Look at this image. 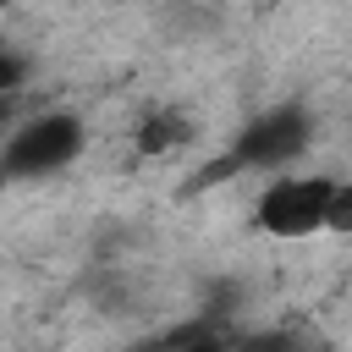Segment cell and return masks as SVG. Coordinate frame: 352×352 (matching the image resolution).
I'll use <instances>...</instances> for the list:
<instances>
[{"instance_id": "8", "label": "cell", "mask_w": 352, "mask_h": 352, "mask_svg": "<svg viewBox=\"0 0 352 352\" xmlns=\"http://www.w3.org/2000/svg\"><path fill=\"white\" fill-rule=\"evenodd\" d=\"M160 352H226V341L209 336V330H187V336H176L170 346H160Z\"/></svg>"}, {"instance_id": "6", "label": "cell", "mask_w": 352, "mask_h": 352, "mask_svg": "<svg viewBox=\"0 0 352 352\" xmlns=\"http://www.w3.org/2000/svg\"><path fill=\"white\" fill-rule=\"evenodd\" d=\"M324 231L352 236V176H330V209H324Z\"/></svg>"}, {"instance_id": "1", "label": "cell", "mask_w": 352, "mask_h": 352, "mask_svg": "<svg viewBox=\"0 0 352 352\" xmlns=\"http://www.w3.org/2000/svg\"><path fill=\"white\" fill-rule=\"evenodd\" d=\"M88 132L72 110H44V116H28L6 132L0 143V176L6 182H33V176H55L66 170L77 154H82Z\"/></svg>"}, {"instance_id": "9", "label": "cell", "mask_w": 352, "mask_h": 352, "mask_svg": "<svg viewBox=\"0 0 352 352\" xmlns=\"http://www.w3.org/2000/svg\"><path fill=\"white\" fill-rule=\"evenodd\" d=\"M0 121H6V99H0Z\"/></svg>"}, {"instance_id": "3", "label": "cell", "mask_w": 352, "mask_h": 352, "mask_svg": "<svg viewBox=\"0 0 352 352\" xmlns=\"http://www.w3.org/2000/svg\"><path fill=\"white\" fill-rule=\"evenodd\" d=\"M324 209H330V176L286 170V176H270L264 192L253 198V226L275 242H302L324 231Z\"/></svg>"}, {"instance_id": "7", "label": "cell", "mask_w": 352, "mask_h": 352, "mask_svg": "<svg viewBox=\"0 0 352 352\" xmlns=\"http://www.w3.org/2000/svg\"><path fill=\"white\" fill-rule=\"evenodd\" d=\"M28 72H33V60H28L16 44H6V38H0V99H6V94H16V88L28 82Z\"/></svg>"}, {"instance_id": "4", "label": "cell", "mask_w": 352, "mask_h": 352, "mask_svg": "<svg viewBox=\"0 0 352 352\" xmlns=\"http://www.w3.org/2000/svg\"><path fill=\"white\" fill-rule=\"evenodd\" d=\"M187 138H192V116L176 110V104H160V110H148V116L138 121L132 148H138V154H170V148H182Z\"/></svg>"}, {"instance_id": "5", "label": "cell", "mask_w": 352, "mask_h": 352, "mask_svg": "<svg viewBox=\"0 0 352 352\" xmlns=\"http://www.w3.org/2000/svg\"><path fill=\"white\" fill-rule=\"evenodd\" d=\"M226 352H319V341L308 330H292V324H275V330H253L242 341H226Z\"/></svg>"}, {"instance_id": "2", "label": "cell", "mask_w": 352, "mask_h": 352, "mask_svg": "<svg viewBox=\"0 0 352 352\" xmlns=\"http://www.w3.org/2000/svg\"><path fill=\"white\" fill-rule=\"evenodd\" d=\"M308 138H314V116H308L302 104H270V110H258V116L236 132V143H231V154H226V170L286 176V170L302 160Z\"/></svg>"}]
</instances>
